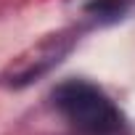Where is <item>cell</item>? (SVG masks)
Masks as SVG:
<instances>
[{
  "mask_svg": "<svg viewBox=\"0 0 135 135\" xmlns=\"http://www.w3.org/2000/svg\"><path fill=\"white\" fill-rule=\"evenodd\" d=\"M53 106L82 135H119L127 127L114 101L88 80H64L56 85Z\"/></svg>",
  "mask_w": 135,
  "mask_h": 135,
  "instance_id": "6da1fadb",
  "label": "cell"
},
{
  "mask_svg": "<svg viewBox=\"0 0 135 135\" xmlns=\"http://www.w3.org/2000/svg\"><path fill=\"white\" fill-rule=\"evenodd\" d=\"M127 8H130V0H93V3L85 6V11L90 16H95L98 21H103V24L119 21L127 13Z\"/></svg>",
  "mask_w": 135,
  "mask_h": 135,
  "instance_id": "7a4b0ae2",
  "label": "cell"
}]
</instances>
